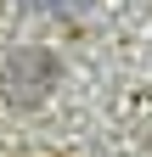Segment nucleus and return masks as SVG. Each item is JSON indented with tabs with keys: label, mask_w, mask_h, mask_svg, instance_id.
I'll list each match as a JSON object with an SVG mask.
<instances>
[{
	"label": "nucleus",
	"mask_w": 152,
	"mask_h": 157,
	"mask_svg": "<svg viewBox=\"0 0 152 157\" xmlns=\"http://www.w3.org/2000/svg\"><path fill=\"white\" fill-rule=\"evenodd\" d=\"M45 6H56L62 17H79V11H90V0H45Z\"/></svg>",
	"instance_id": "f03ea898"
},
{
	"label": "nucleus",
	"mask_w": 152,
	"mask_h": 157,
	"mask_svg": "<svg viewBox=\"0 0 152 157\" xmlns=\"http://www.w3.org/2000/svg\"><path fill=\"white\" fill-rule=\"evenodd\" d=\"M51 78H56V56L51 51H23V56H11V67H6V95L17 107H34L51 90Z\"/></svg>",
	"instance_id": "f257e3e1"
}]
</instances>
